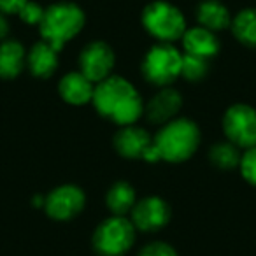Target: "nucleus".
<instances>
[{"label": "nucleus", "instance_id": "obj_20", "mask_svg": "<svg viewBox=\"0 0 256 256\" xmlns=\"http://www.w3.org/2000/svg\"><path fill=\"white\" fill-rule=\"evenodd\" d=\"M240 148H237L230 140H221V142L214 144L210 148V162L216 165L218 168H223V170H232V168L238 167L240 165L242 154L238 153Z\"/></svg>", "mask_w": 256, "mask_h": 256}, {"label": "nucleus", "instance_id": "obj_11", "mask_svg": "<svg viewBox=\"0 0 256 256\" xmlns=\"http://www.w3.org/2000/svg\"><path fill=\"white\" fill-rule=\"evenodd\" d=\"M153 144L150 134L140 126L136 124H126L118 130L114 136V148L116 151L124 158L130 160H137V158H144L146 151Z\"/></svg>", "mask_w": 256, "mask_h": 256}, {"label": "nucleus", "instance_id": "obj_2", "mask_svg": "<svg viewBox=\"0 0 256 256\" xmlns=\"http://www.w3.org/2000/svg\"><path fill=\"white\" fill-rule=\"evenodd\" d=\"M153 142L162 160L179 164L188 160L196 151L200 142V130L193 121L186 118H174L160 128Z\"/></svg>", "mask_w": 256, "mask_h": 256}, {"label": "nucleus", "instance_id": "obj_12", "mask_svg": "<svg viewBox=\"0 0 256 256\" xmlns=\"http://www.w3.org/2000/svg\"><path fill=\"white\" fill-rule=\"evenodd\" d=\"M182 106V98L178 90L174 88H162L146 106V116L151 123H168L174 120Z\"/></svg>", "mask_w": 256, "mask_h": 256}, {"label": "nucleus", "instance_id": "obj_23", "mask_svg": "<svg viewBox=\"0 0 256 256\" xmlns=\"http://www.w3.org/2000/svg\"><path fill=\"white\" fill-rule=\"evenodd\" d=\"M44 11H46V9H44L42 6L28 0V2L20 9L18 14L26 25H40V22H42V18H44Z\"/></svg>", "mask_w": 256, "mask_h": 256}, {"label": "nucleus", "instance_id": "obj_26", "mask_svg": "<svg viewBox=\"0 0 256 256\" xmlns=\"http://www.w3.org/2000/svg\"><path fill=\"white\" fill-rule=\"evenodd\" d=\"M8 34H9V23L6 20L4 12H0V39H4Z\"/></svg>", "mask_w": 256, "mask_h": 256}, {"label": "nucleus", "instance_id": "obj_13", "mask_svg": "<svg viewBox=\"0 0 256 256\" xmlns=\"http://www.w3.org/2000/svg\"><path fill=\"white\" fill-rule=\"evenodd\" d=\"M181 40L186 54H193V56L204 58V60L214 58L220 51V40H218L216 34L204 26L186 30Z\"/></svg>", "mask_w": 256, "mask_h": 256}, {"label": "nucleus", "instance_id": "obj_9", "mask_svg": "<svg viewBox=\"0 0 256 256\" xmlns=\"http://www.w3.org/2000/svg\"><path fill=\"white\" fill-rule=\"evenodd\" d=\"M84 193L74 184H64L54 188L44 198V209L48 216L58 221H67L78 216L84 207Z\"/></svg>", "mask_w": 256, "mask_h": 256}, {"label": "nucleus", "instance_id": "obj_24", "mask_svg": "<svg viewBox=\"0 0 256 256\" xmlns=\"http://www.w3.org/2000/svg\"><path fill=\"white\" fill-rule=\"evenodd\" d=\"M139 256H178L176 249L165 242H150L140 249Z\"/></svg>", "mask_w": 256, "mask_h": 256}, {"label": "nucleus", "instance_id": "obj_22", "mask_svg": "<svg viewBox=\"0 0 256 256\" xmlns=\"http://www.w3.org/2000/svg\"><path fill=\"white\" fill-rule=\"evenodd\" d=\"M240 172L248 182L256 186V146L246 150V153L240 158Z\"/></svg>", "mask_w": 256, "mask_h": 256}, {"label": "nucleus", "instance_id": "obj_4", "mask_svg": "<svg viewBox=\"0 0 256 256\" xmlns=\"http://www.w3.org/2000/svg\"><path fill=\"white\" fill-rule=\"evenodd\" d=\"M142 25L153 37L162 42H174L182 39L186 28V20L176 6L165 0H154L146 6L142 12Z\"/></svg>", "mask_w": 256, "mask_h": 256}, {"label": "nucleus", "instance_id": "obj_10", "mask_svg": "<svg viewBox=\"0 0 256 256\" xmlns=\"http://www.w3.org/2000/svg\"><path fill=\"white\" fill-rule=\"evenodd\" d=\"M170 220V207L160 196H146L136 202L132 209V223L136 230L154 232L164 228Z\"/></svg>", "mask_w": 256, "mask_h": 256}, {"label": "nucleus", "instance_id": "obj_15", "mask_svg": "<svg viewBox=\"0 0 256 256\" xmlns=\"http://www.w3.org/2000/svg\"><path fill=\"white\" fill-rule=\"evenodd\" d=\"M26 65L37 78H50L58 67V50H54L46 40L34 44L26 54Z\"/></svg>", "mask_w": 256, "mask_h": 256}, {"label": "nucleus", "instance_id": "obj_25", "mask_svg": "<svg viewBox=\"0 0 256 256\" xmlns=\"http://www.w3.org/2000/svg\"><path fill=\"white\" fill-rule=\"evenodd\" d=\"M28 0H0V12L4 14H16Z\"/></svg>", "mask_w": 256, "mask_h": 256}, {"label": "nucleus", "instance_id": "obj_16", "mask_svg": "<svg viewBox=\"0 0 256 256\" xmlns=\"http://www.w3.org/2000/svg\"><path fill=\"white\" fill-rule=\"evenodd\" d=\"M26 64V51L18 40L0 44V78L12 79L22 74Z\"/></svg>", "mask_w": 256, "mask_h": 256}, {"label": "nucleus", "instance_id": "obj_18", "mask_svg": "<svg viewBox=\"0 0 256 256\" xmlns=\"http://www.w3.org/2000/svg\"><path fill=\"white\" fill-rule=\"evenodd\" d=\"M106 202L112 216H126V212H132L136 206V190L124 181H120L110 186L107 192Z\"/></svg>", "mask_w": 256, "mask_h": 256}, {"label": "nucleus", "instance_id": "obj_6", "mask_svg": "<svg viewBox=\"0 0 256 256\" xmlns=\"http://www.w3.org/2000/svg\"><path fill=\"white\" fill-rule=\"evenodd\" d=\"M136 240V226L124 216H110L98 224L93 246L102 256H123Z\"/></svg>", "mask_w": 256, "mask_h": 256}, {"label": "nucleus", "instance_id": "obj_8", "mask_svg": "<svg viewBox=\"0 0 256 256\" xmlns=\"http://www.w3.org/2000/svg\"><path fill=\"white\" fill-rule=\"evenodd\" d=\"M114 62H116V56H114V51L110 50L109 44L102 42V40H95V42H90L81 51L79 72L96 84V82L112 76Z\"/></svg>", "mask_w": 256, "mask_h": 256}, {"label": "nucleus", "instance_id": "obj_7", "mask_svg": "<svg viewBox=\"0 0 256 256\" xmlns=\"http://www.w3.org/2000/svg\"><path fill=\"white\" fill-rule=\"evenodd\" d=\"M223 130L230 142L249 150L256 146V109L246 104H235L224 112Z\"/></svg>", "mask_w": 256, "mask_h": 256}, {"label": "nucleus", "instance_id": "obj_14", "mask_svg": "<svg viewBox=\"0 0 256 256\" xmlns=\"http://www.w3.org/2000/svg\"><path fill=\"white\" fill-rule=\"evenodd\" d=\"M62 98L72 106H84L92 102L93 92H95V82H92L81 72H68L62 78L58 86Z\"/></svg>", "mask_w": 256, "mask_h": 256}, {"label": "nucleus", "instance_id": "obj_19", "mask_svg": "<svg viewBox=\"0 0 256 256\" xmlns=\"http://www.w3.org/2000/svg\"><path fill=\"white\" fill-rule=\"evenodd\" d=\"M232 32L238 42L256 48V9H244L232 20Z\"/></svg>", "mask_w": 256, "mask_h": 256}, {"label": "nucleus", "instance_id": "obj_1", "mask_svg": "<svg viewBox=\"0 0 256 256\" xmlns=\"http://www.w3.org/2000/svg\"><path fill=\"white\" fill-rule=\"evenodd\" d=\"M92 104L100 116L126 126L134 124L144 110V104L137 88L120 76H109L96 82Z\"/></svg>", "mask_w": 256, "mask_h": 256}, {"label": "nucleus", "instance_id": "obj_21", "mask_svg": "<svg viewBox=\"0 0 256 256\" xmlns=\"http://www.w3.org/2000/svg\"><path fill=\"white\" fill-rule=\"evenodd\" d=\"M209 60L193 56V54H182V65H181V76L188 81H202L209 72Z\"/></svg>", "mask_w": 256, "mask_h": 256}, {"label": "nucleus", "instance_id": "obj_5", "mask_svg": "<svg viewBox=\"0 0 256 256\" xmlns=\"http://www.w3.org/2000/svg\"><path fill=\"white\" fill-rule=\"evenodd\" d=\"M182 53L170 42H160L146 53L142 62V74L154 86L172 84L181 76Z\"/></svg>", "mask_w": 256, "mask_h": 256}, {"label": "nucleus", "instance_id": "obj_3", "mask_svg": "<svg viewBox=\"0 0 256 256\" xmlns=\"http://www.w3.org/2000/svg\"><path fill=\"white\" fill-rule=\"evenodd\" d=\"M84 26V12L72 2H58L44 11L39 25L42 40L60 51Z\"/></svg>", "mask_w": 256, "mask_h": 256}, {"label": "nucleus", "instance_id": "obj_17", "mask_svg": "<svg viewBox=\"0 0 256 256\" xmlns=\"http://www.w3.org/2000/svg\"><path fill=\"white\" fill-rule=\"evenodd\" d=\"M196 20L200 22V26L214 34L224 30L232 23L230 11L220 0H204L196 9Z\"/></svg>", "mask_w": 256, "mask_h": 256}]
</instances>
